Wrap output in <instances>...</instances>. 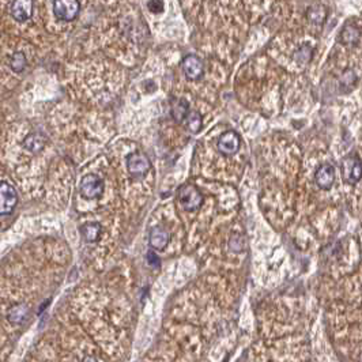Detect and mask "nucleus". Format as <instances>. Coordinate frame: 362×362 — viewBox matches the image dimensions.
I'll return each mask as SVG.
<instances>
[{
    "label": "nucleus",
    "instance_id": "nucleus-7",
    "mask_svg": "<svg viewBox=\"0 0 362 362\" xmlns=\"http://www.w3.org/2000/svg\"><path fill=\"white\" fill-rule=\"evenodd\" d=\"M240 147H241V139H240V136L236 131L229 130L219 135L218 142H217V149L221 154L230 157V155L238 153Z\"/></svg>",
    "mask_w": 362,
    "mask_h": 362
},
{
    "label": "nucleus",
    "instance_id": "nucleus-14",
    "mask_svg": "<svg viewBox=\"0 0 362 362\" xmlns=\"http://www.w3.org/2000/svg\"><path fill=\"white\" fill-rule=\"evenodd\" d=\"M79 230H80V234L83 237V240H86L87 242H96L101 237L103 226L98 222H87L83 223Z\"/></svg>",
    "mask_w": 362,
    "mask_h": 362
},
{
    "label": "nucleus",
    "instance_id": "nucleus-22",
    "mask_svg": "<svg viewBox=\"0 0 362 362\" xmlns=\"http://www.w3.org/2000/svg\"><path fill=\"white\" fill-rule=\"evenodd\" d=\"M147 9L153 14H161L163 11V2L162 0H149L147 2Z\"/></svg>",
    "mask_w": 362,
    "mask_h": 362
},
{
    "label": "nucleus",
    "instance_id": "nucleus-8",
    "mask_svg": "<svg viewBox=\"0 0 362 362\" xmlns=\"http://www.w3.org/2000/svg\"><path fill=\"white\" fill-rule=\"evenodd\" d=\"M181 65H183V71L188 80H199L205 74V64L199 56L187 55Z\"/></svg>",
    "mask_w": 362,
    "mask_h": 362
},
{
    "label": "nucleus",
    "instance_id": "nucleus-3",
    "mask_svg": "<svg viewBox=\"0 0 362 362\" xmlns=\"http://www.w3.org/2000/svg\"><path fill=\"white\" fill-rule=\"evenodd\" d=\"M105 186L104 181L98 174L94 173H88L82 177V180L79 183V192L82 198L87 200L97 199L104 194Z\"/></svg>",
    "mask_w": 362,
    "mask_h": 362
},
{
    "label": "nucleus",
    "instance_id": "nucleus-18",
    "mask_svg": "<svg viewBox=\"0 0 362 362\" xmlns=\"http://www.w3.org/2000/svg\"><path fill=\"white\" fill-rule=\"evenodd\" d=\"M28 65V60H26V56H25L24 52H15L14 55L11 56L10 59V68L19 74L26 68Z\"/></svg>",
    "mask_w": 362,
    "mask_h": 362
},
{
    "label": "nucleus",
    "instance_id": "nucleus-11",
    "mask_svg": "<svg viewBox=\"0 0 362 362\" xmlns=\"http://www.w3.org/2000/svg\"><path fill=\"white\" fill-rule=\"evenodd\" d=\"M170 241V233L162 226H154L149 233V244L155 251H162Z\"/></svg>",
    "mask_w": 362,
    "mask_h": 362
},
{
    "label": "nucleus",
    "instance_id": "nucleus-13",
    "mask_svg": "<svg viewBox=\"0 0 362 362\" xmlns=\"http://www.w3.org/2000/svg\"><path fill=\"white\" fill-rule=\"evenodd\" d=\"M190 104L186 98H178L170 107V116L176 123H184L190 113Z\"/></svg>",
    "mask_w": 362,
    "mask_h": 362
},
{
    "label": "nucleus",
    "instance_id": "nucleus-10",
    "mask_svg": "<svg viewBox=\"0 0 362 362\" xmlns=\"http://www.w3.org/2000/svg\"><path fill=\"white\" fill-rule=\"evenodd\" d=\"M34 0H13L10 13L17 22H26L32 18Z\"/></svg>",
    "mask_w": 362,
    "mask_h": 362
},
{
    "label": "nucleus",
    "instance_id": "nucleus-2",
    "mask_svg": "<svg viewBox=\"0 0 362 362\" xmlns=\"http://www.w3.org/2000/svg\"><path fill=\"white\" fill-rule=\"evenodd\" d=\"M342 178L346 184L355 186L362 178V161L357 154H348L340 162Z\"/></svg>",
    "mask_w": 362,
    "mask_h": 362
},
{
    "label": "nucleus",
    "instance_id": "nucleus-16",
    "mask_svg": "<svg viewBox=\"0 0 362 362\" xmlns=\"http://www.w3.org/2000/svg\"><path fill=\"white\" fill-rule=\"evenodd\" d=\"M359 37H361V33L353 25L344 26V29L340 33V41L344 45H355L359 41Z\"/></svg>",
    "mask_w": 362,
    "mask_h": 362
},
{
    "label": "nucleus",
    "instance_id": "nucleus-17",
    "mask_svg": "<svg viewBox=\"0 0 362 362\" xmlns=\"http://www.w3.org/2000/svg\"><path fill=\"white\" fill-rule=\"evenodd\" d=\"M184 124H186L187 130L190 131V132L198 134L202 130V127H203V117H202L199 112L191 111L186 120H184Z\"/></svg>",
    "mask_w": 362,
    "mask_h": 362
},
{
    "label": "nucleus",
    "instance_id": "nucleus-23",
    "mask_svg": "<svg viewBox=\"0 0 362 362\" xmlns=\"http://www.w3.org/2000/svg\"><path fill=\"white\" fill-rule=\"evenodd\" d=\"M146 259H147V263H149L150 265H153L154 268H158L159 264H161V259H159V256L155 255V252H153V251L147 252Z\"/></svg>",
    "mask_w": 362,
    "mask_h": 362
},
{
    "label": "nucleus",
    "instance_id": "nucleus-6",
    "mask_svg": "<svg viewBox=\"0 0 362 362\" xmlns=\"http://www.w3.org/2000/svg\"><path fill=\"white\" fill-rule=\"evenodd\" d=\"M18 205V194L7 181L0 183V214L5 217L14 211Z\"/></svg>",
    "mask_w": 362,
    "mask_h": 362
},
{
    "label": "nucleus",
    "instance_id": "nucleus-20",
    "mask_svg": "<svg viewBox=\"0 0 362 362\" xmlns=\"http://www.w3.org/2000/svg\"><path fill=\"white\" fill-rule=\"evenodd\" d=\"M355 83H357V76H355V74L351 70L346 71L339 79V84H340V87H342L344 93L350 92L355 86Z\"/></svg>",
    "mask_w": 362,
    "mask_h": 362
},
{
    "label": "nucleus",
    "instance_id": "nucleus-5",
    "mask_svg": "<svg viewBox=\"0 0 362 362\" xmlns=\"http://www.w3.org/2000/svg\"><path fill=\"white\" fill-rule=\"evenodd\" d=\"M150 167H151V162H150L149 157L146 154L135 151V153H131L127 157V169H128L130 176L134 177V178L143 177L146 173L149 172Z\"/></svg>",
    "mask_w": 362,
    "mask_h": 362
},
{
    "label": "nucleus",
    "instance_id": "nucleus-19",
    "mask_svg": "<svg viewBox=\"0 0 362 362\" xmlns=\"http://www.w3.org/2000/svg\"><path fill=\"white\" fill-rule=\"evenodd\" d=\"M325 17H327V13H325V9L323 6H312L311 9L308 10V19L311 21L312 24L321 25L324 22Z\"/></svg>",
    "mask_w": 362,
    "mask_h": 362
},
{
    "label": "nucleus",
    "instance_id": "nucleus-15",
    "mask_svg": "<svg viewBox=\"0 0 362 362\" xmlns=\"http://www.w3.org/2000/svg\"><path fill=\"white\" fill-rule=\"evenodd\" d=\"M28 305H25V304H17V305H14V307L10 309L7 319H9L11 323H14V324H21V323H24V321L28 319Z\"/></svg>",
    "mask_w": 362,
    "mask_h": 362
},
{
    "label": "nucleus",
    "instance_id": "nucleus-12",
    "mask_svg": "<svg viewBox=\"0 0 362 362\" xmlns=\"http://www.w3.org/2000/svg\"><path fill=\"white\" fill-rule=\"evenodd\" d=\"M45 136L40 132H33V134H29L24 140H22V147H24L26 151L32 154H37L40 153L44 146H45Z\"/></svg>",
    "mask_w": 362,
    "mask_h": 362
},
{
    "label": "nucleus",
    "instance_id": "nucleus-24",
    "mask_svg": "<svg viewBox=\"0 0 362 362\" xmlns=\"http://www.w3.org/2000/svg\"><path fill=\"white\" fill-rule=\"evenodd\" d=\"M229 246H230V249H232L233 252H234V249H236V252L238 251H241V236H234L230 240V244H229Z\"/></svg>",
    "mask_w": 362,
    "mask_h": 362
},
{
    "label": "nucleus",
    "instance_id": "nucleus-21",
    "mask_svg": "<svg viewBox=\"0 0 362 362\" xmlns=\"http://www.w3.org/2000/svg\"><path fill=\"white\" fill-rule=\"evenodd\" d=\"M312 48L309 45H302L301 48H298V51L296 52V55H294V59L296 61H298L300 64H307L309 63V60L312 59Z\"/></svg>",
    "mask_w": 362,
    "mask_h": 362
},
{
    "label": "nucleus",
    "instance_id": "nucleus-4",
    "mask_svg": "<svg viewBox=\"0 0 362 362\" xmlns=\"http://www.w3.org/2000/svg\"><path fill=\"white\" fill-rule=\"evenodd\" d=\"M53 14L59 21L72 22L80 11L79 0H52Z\"/></svg>",
    "mask_w": 362,
    "mask_h": 362
},
{
    "label": "nucleus",
    "instance_id": "nucleus-9",
    "mask_svg": "<svg viewBox=\"0 0 362 362\" xmlns=\"http://www.w3.org/2000/svg\"><path fill=\"white\" fill-rule=\"evenodd\" d=\"M316 186L320 190L328 191L335 183V169L331 163H321L315 173Z\"/></svg>",
    "mask_w": 362,
    "mask_h": 362
},
{
    "label": "nucleus",
    "instance_id": "nucleus-1",
    "mask_svg": "<svg viewBox=\"0 0 362 362\" xmlns=\"http://www.w3.org/2000/svg\"><path fill=\"white\" fill-rule=\"evenodd\" d=\"M177 198H178L181 209L190 211V213L198 211L205 202L203 194L200 192L198 187L192 186V184L181 186L177 191Z\"/></svg>",
    "mask_w": 362,
    "mask_h": 362
}]
</instances>
